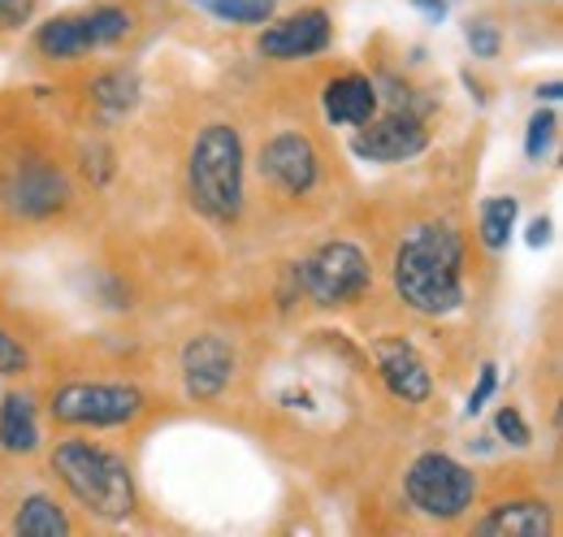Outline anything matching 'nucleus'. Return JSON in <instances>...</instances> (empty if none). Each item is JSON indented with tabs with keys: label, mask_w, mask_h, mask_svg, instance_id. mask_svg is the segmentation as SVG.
I'll return each mask as SVG.
<instances>
[{
	"label": "nucleus",
	"mask_w": 563,
	"mask_h": 537,
	"mask_svg": "<svg viewBox=\"0 0 563 537\" xmlns=\"http://www.w3.org/2000/svg\"><path fill=\"white\" fill-rule=\"evenodd\" d=\"M482 537H547L551 534V507L538 498H516L490 507L486 520H477Z\"/></svg>",
	"instance_id": "nucleus-15"
},
{
	"label": "nucleus",
	"mask_w": 563,
	"mask_h": 537,
	"mask_svg": "<svg viewBox=\"0 0 563 537\" xmlns=\"http://www.w3.org/2000/svg\"><path fill=\"white\" fill-rule=\"evenodd\" d=\"M147 399L135 386H113V382H74L62 386L48 412L57 425H91V429H118L140 420Z\"/></svg>",
	"instance_id": "nucleus-7"
},
{
	"label": "nucleus",
	"mask_w": 563,
	"mask_h": 537,
	"mask_svg": "<svg viewBox=\"0 0 563 537\" xmlns=\"http://www.w3.org/2000/svg\"><path fill=\"white\" fill-rule=\"evenodd\" d=\"M53 472L66 481L74 498L96 512L100 520H126L135 512V481L122 456L96 447V442H82L70 438L53 451Z\"/></svg>",
	"instance_id": "nucleus-3"
},
{
	"label": "nucleus",
	"mask_w": 563,
	"mask_h": 537,
	"mask_svg": "<svg viewBox=\"0 0 563 537\" xmlns=\"http://www.w3.org/2000/svg\"><path fill=\"white\" fill-rule=\"evenodd\" d=\"M494 391H498V369H494V364H482V377H477V391L468 395V407H464V412H468V416H477V412H482V407L490 403Z\"/></svg>",
	"instance_id": "nucleus-25"
},
{
	"label": "nucleus",
	"mask_w": 563,
	"mask_h": 537,
	"mask_svg": "<svg viewBox=\"0 0 563 537\" xmlns=\"http://www.w3.org/2000/svg\"><path fill=\"white\" fill-rule=\"evenodd\" d=\"M191 4L212 13L217 22H234V26H261L278 9V0H191Z\"/></svg>",
	"instance_id": "nucleus-19"
},
{
	"label": "nucleus",
	"mask_w": 563,
	"mask_h": 537,
	"mask_svg": "<svg viewBox=\"0 0 563 537\" xmlns=\"http://www.w3.org/2000/svg\"><path fill=\"white\" fill-rule=\"evenodd\" d=\"M555 131H560V118H555V109H538V113L529 118V134H525V156H529V161H542V156L551 152V143H555Z\"/></svg>",
	"instance_id": "nucleus-21"
},
{
	"label": "nucleus",
	"mask_w": 563,
	"mask_h": 537,
	"mask_svg": "<svg viewBox=\"0 0 563 537\" xmlns=\"http://www.w3.org/2000/svg\"><path fill=\"white\" fill-rule=\"evenodd\" d=\"M494 429L503 434V442H511V447H529V425H525V416L516 412V407H498V416H494Z\"/></svg>",
	"instance_id": "nucleus-22"
},
{
	"label": "nucleus",
	"mask_w": 563,
	"mask_h": 537,
	"mask_svg": "<svg viewBox=\"0 0 563 537\" xmlns=\"http://www.w3.org/2000/svg\"><path fill=\"white\" fill-rule=\"evenodd\" d=\"M299 282H303L312 304L339 308V304H352L368 291L373 268H368V256L355 243H325L308 265L299 268Z\"/></svg>",
	"instance_id": "nucleus-8"
},
{
	"label": "nucleus",
	"mask_w": 563,
	"mask_h": 537,
	"mask_svg": "<svg viewBox=\"0 0 563 537\" xmlns=\"http://www.w3.org/2000/svg\"><path fill=\"white\" fill-rule=\"evenodd\" d=\"M355 156L377 161V165H399L412 161L429 147V131L417 113H390L382 122H364L360 134L352 139Z\"/></svg>",
	"instance_id": "nucleus-11"
},
{
	"label": "nucleus",
	"mask_w": 563,
	"mask_h": 537,
	"mask_svg": "<svg viewBox=\"0 0 563 537\" xmlns=\"http://www.w3.org/2000/svg\"><path fill=\"white\" fill-rule=\"evenodd\" d=\"M321 105H325V118L334 122V127H364V122H373L377 118V83L373 78H364V74H343V78H334L330 87H325V96H321Z\"/></svg>",
	"instance_id": "nucleus-14"
},
{
	"label": "nucleus",
	"mask_w": 563,
	"mask_h": 537,
	"mask_svg": "<svg viewBox=\"0 0 563 537\" xmlns=\"http://www.w3.org/2000/svg\"><path fill=\"white\" fill-rule=\"evenodd\" d=\"M26 364H31V355H26V347L18 342L13 335H4L0 330V373H26Z\"/></svg>",
	"instance_id": "nucleus-23"
},
{
	"label": "nucleus",
	"mask_w": 563,
	"mask_h": 537,
	"mask_svg": "<svg viewBox=\"0 0 563 537\" xmlns=\"http://www.w3.org/2000/svg\"><path fill=\"white\" fill-rule=\"evenodd\" d=\"M373 355H377V373L386 382V391L404 403H424L433 395V377L424 369V360L417 355L412 342L404 338H377L373 342Z\"/></svg>",
	"instance_id": "nucleus-13"
},
{
	"label": "nucleus",
	"mask_w": 563,
	"mask_h": 537,
	"mask_svg": "<svg viewBox=\"0 0 563 537\" xmlns=\"http://www.w3.org/2000/svg\"><path fill=\"white\" fill-rule=\"evenodd\" d=\"M547 243H551V221L538 217V221L529 226V248H547Z\"/></svg>",
	"instance_id": "nucleus-27"
},
{
	"label": "nucleus",
	"mask_w": 563,
	"mask_h": 537,
	"mask_svg": "<svg viewBox=\"0 0 563 537\" xmlns=\"http://www.w3.org/2000/svg\"><path fill=\"white\" fill-rule=\"evenodd\" d=\"M74 200L66 169L48 156H13L0 178V204L22 221H48Z\"/></svg>",
	"instance_id": "nucleus-5"
},
{
	"label": "nucleus",
	"mask_w": 563,
	"mask_h": 537,
	"mask_svg": "<svg viewBox=\"0 0 563 537\" xmlns=\"http://www.w3.org/2000/svg\"><path fill=\"white\" fill-rule=\"evenodd\" d=\"M0 447L9 456H31L40 447V420H35V403L18 391H9L0 399Z\"/></svg>",
	"instance_id": "nucleus-16"
},
{
	"label": "nucleus",
	"mask_w": 563,
	"mask_h": 537,
	"mask_svg": "<svg viewBox=\"0 0 563 537\" xmlns=\"http://www.w3.org/2000/svg\"><path fill=\"white\" fill-rule=\"evenodd\" d=\"M234 377V347L221 335H196L183 347V386L196 403L217 399Z\"/></svg>",
	"instance_id": "nucleus-12"
},
{
	"label": "nucleus",
	"mask_w": 563,
	"mask_h": 537,
	"mask_svg": "<svg viewBox=\"0 0 563 537\" xmlns=\"http://www.w3.org/2000/svg\"><path fill=\"white\" fill-rule=\"evenodd\" d=\"M261 178L282 191V196H308L321 178V156L312 147V139L299 131H282L274 134L265 147H261Z\"/></svg>",
	"instance_id": "nucleus-9"
},
{
	"label": "nucleus",
	"mask_w": 563,
	"mask_h": 537,
	"mask_svg": "<svg viewBox=\"0 0 563 537\" xmlns=\"http://www.w3.org/2000/svg\"><path fill=\"white\" fill-rule=\"evenodd\" d=\"M334 40V26H330V13L325 9H299L290 18H282L274 26H265L261 35V57L269 62H303V57H317L325 53Z\"/></svg>",
	"instance_id": "nucleus-10"
},
{
	"label": "nucleus",
	"mask_w": 563,
	"mask_h": 537,
	"mask_svg": "<svg viewBox=\"0 0 563 537\" xmlns=\"http://www.w3.org/2000/svg\"><path fill=\"white\" fill-rule=\"evenodd\" d=\"M412 4L421 9L429 22H442V18H446V0H412Z\"/></svg>",
	"instance_id": "nucleus-28"
},
{
	"label": "nucleus",
	"mask_w": 563,
	"mask_h": 537,
	"mask_svg": "<svg viewBox=\"0 0 563 537\" xmlns=\"http://www.w3.org/2000/svg\"><path fill=\"white\" fill-rule=\"evenodd\" d=\"M91 100L104 109V113H131L135 105H140V78H135V69H109V74H100L96 83H91Z\"/></svg>",
	"instance_id": "nucleus-18"
},
{
	"label": "nucleus",
	"mask_w": 563,
	"mask_h": 537,
	"mask_svg": "<svg viewBox=\"0 0 563 537\" xmlns=\"http://www.w3.org/2000/svg\"><path fill=\"white\" fill-rule=\"evenodd\" d=\"M468 48H473V57H498V31H494L490 22H473L468 26Z\"/></svg>",
	"instance_id": "nucleus-24"
},
{
	"label": "nucleus",
	"mask_w": 563,
	"mask_h": 537,
	"mask_svg": "<svg viewBox=\"0 0 563 537\" xmlns=\"http://www.w3.org/2000/svg\"><path fill=\"white\" fill-rule=\"evenodd\" d=\"M13 534H22V537H62V534H70V520H66V512H62L53 498L35 494V498H26V503H22V512L13 516Z\"/></svg>",
	"instance_id": "nucleus-17"
},
{
	"label": "nucleus",
	"mask_w": 563,
	"mask_h": 537,
	"mask_svg": "<svg viewBox=\"0 0 563 537\" xmlns=\"http://www.w3.org/2000/svg\"><path fill=\"white\" fill-rule=\"evenodd\" d=\"M516 217H520L516 196H494V200L482 204V243H486L490 252L507 248V239H511V230H516Z\"/></svg>",
	"instance_id": "nucleus-20"
},
{
	"label": "nucleus",
	"mask_w": 563,
	"mask_h": 537,
	"mask_svg": "<svg viewBox=\"0 0 563 537\" xmlns=\"http://www.w3.org/2000/svg\"><path fill=\"white\" fill-rule=\"evenodd\" d=\"M187 196L209 221H239L243 212V134L230 122H209L187 156Z\"/></svg>",
	"instance_id": "nucleus-2"
},
{
	"label": "nucleus",
	"mask_w": 563,
	"mask_h": 537,
	"mask_svg": "<svg viewBox=\"0 0 563 537\" xmlns=\"http://www.w3.org/2000/svg\"><path fill=\"white\" fill-rule=\"evenodd\" d=\"M35 0H0V31H18L22 22H31Z\"/></svg>",
	"instance_id": "nucleus-26"
},
{
	"label": "nucleus",
	"mask_w": 563,
	"mask_h": 537,
	"mask_svg": "<svg viewBox=\"0 0 563 537\" xmlns=\"http://www.w3.org/2000/svg\"><path fill=\"white\" fill-rule=\"evenodd\" d=\"M408 503L429 520H460L477 498V476L442 451H424L408 469Z\"/></svg>",
	"instance_id": "nucleus-4"
},
{
	"label": "nucleus",
	"mask_w": 563,
	"mask_h": 537,
	"mask_svg": "<svg viewBox=\"0 0 563 537\" xmlns=\"http://www.w3.org/2000/svg\"><path fill=\"white\" fill-rule=\"evenodd\" d=\"M395 291L421 317H446L464 304V239L446 221H421L395 252Z\"/></svg>",
	"instance_id": "nucleus-1"
},
{
	"label": "nucleus",
	"mask_w": 563,
	"mask_h": 537,
	"mask_svg": "<svg viewBox=\"0 0 563 537\" xmlns=\"http://www.w3.org/2000/svg\"><path fill=\"white\" fill-rule=\"evenodd\" d=\"M131 31H135V18L126 9L100 4V9H87V13H66V18L44 22L35 31V48L48 62H74V57H87L91 48H109V44L126 40Z\"/></svg>",
	"instance_id": "nucleus-6"
},
{
	"label": "nucleus",
	"mask_w": 563,
	"mask_h": 537,
	"mask_svg": "<svg viewBox=\"0 0 563 537\" xmlns=\"http://www.w3.org/2000/svg\"><path fill=\"white\" fill-rule=\"evenodd\" d=\"M560 96H563L560 78H551V83H547V87H538V100H551V105H555V100H560Z\"/></svg>",
	"instance_id": "nucleus-29"
}]
</instances>
